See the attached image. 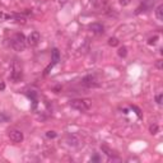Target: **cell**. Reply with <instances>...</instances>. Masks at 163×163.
Returning a JSON list of instances; mask_svg holds the SVG:
<instances>
[{
  "mask_svg": "<svg viewBox=\"0 0 163 163\" xmlns=\"http://www.w3.org/2000/svg\"><path fill=\"white\" fill-rule=\"evenodd\" d=\"M159 40L158 36H154V37H150V38L148 40V45H155L157 43V41Z\"/></svg>",
  "mask_w": 163,
  "mask_h": 163,
  "instance_id": "17",
  "label": "cell"
},
{
  "mask_svg": "<svg viewBox=\"0 0 163 163\" xmlns=\"http://www.w3.org/2000/svg\"><path fill=\"white\" fill-rule=\"evenodd\" d=\"M89 29L94 34H103L105 33V27L101 23H92L89 24Z\"/></svg>",
  "mask_w": 163,
  "mask_h": 163,
  "instance_id": "7",
  "label": "cell"
},
{
  "mask_svg": "<svg viewBox=\"0 0 163 163\" xmlns=\"http://www.w3.org/2000/svg\"><path fill=\"white\" fill-rule=\"evenodd\" d=\"M8 136L13 143H20V141H23V138H24L23 133L18 129H10L8 131Z\"/></svg>",
  "mask_w": 163,
  "mask_h": 163,
  "instance_id": "4",
  "label": "cell"
},
{
  "mask_svg": "<svg viewBox=\"0 0 163 163\" xmlns=\"http://www.w3.org/2000/svg\"><path fill=\"white\" fill-rule=\"evenodd\" d=\"M92 161H99V157L98 155H94V157L92 158Z\"/></svg>",
  "mask_w": 163,
  "mask_h": 163,
  "instance_id": "23",
  "label": "cell"
},
{
  "mask_svg": "<svg viewBox=\"0 0 163 163\" xmlns=\"http://www.w3.org/2000/svg\"><path fill=\"white\" fill-rule=\"evenodd\" d=\"M155 17H157L158 20H163V5H158L155 8Z\"/></svg>",
  "mask_w": 163,
  "mask_h": 163,
  "instance_id": "12",
  "label": "cell"
},
{
  "mask_svg": "<svg viewBox=\"0 0 163 163\" xmlns=\"http://www.w3.org/2000/svg\"><path fill=\"white\" fill-rule=\"evenodd\" d=\"M119 3L122 6H127V5L130 4V0H119Z\"/></svg>",
  "mask_w": 163,
  "mask_h": 163,
  "instance_id": "20",
  "label": "cell"
},
{
  "mask_svg": "<svg viewBox=\"0 0 163 163\" xmlns=\"http://www.w3.org/2000/svg\"><path fill=\"white\" fill-rule=\"evenodd\" d=\"M51 64L52 65H56L59 61H60V52H59L57 48H54L52 50V59H51Z\"/></svg>",
  "mask_w": 163,
  "mask_h": 163,
  "instance_id": "10",
  "label": "cell"
},
{
  "mask_svg": "<svg viewBox=\"0 0 163 163\" xmlns=\"http://www.w3.org/2000/svg\"><path fill=\"white\" fill-rule=\"evenodd\" d=\"M92 4H93V6H94L96 9H98V10H102V9H106L107 8L106 0H93Z\"/></svg>",
  "mask_w": 163,
  "mask_h": 163,
  "instance_id": "9",
  "label": "cell"
},
{
  "mask_svg": "<svg viewBox=\"0 0 163 163\" xmlns=\"http://www.w3.org/2000/svg\"><path fill=\"white\" fill-rule=\"evenodd\" d=\"M131 108H133V110L135 111V113H136V115H138V117H141V113H140V110H139V108H138V107H136V106H133V107H131Z\"/></svg>",
  "mask_w": 163,
  "mask_h": 163,
  "instance_id": "21",
  "label": "cell"
},
{
  "mask_svg": "<svg viewBox=\"0 0 163 163\" xmlns=\"http://www.w3.org/2000/svg\"><path fill=\"white\" fill-rule=\"evenodd\" d=\"M40 40H41L40 33L37 32V31H33V32L28 36V38H27V42H28L29 46H37L38 42H40Z\"/></svg>",
  "mask_w": 163,
  "mask_h": 163,
  "instance_id": "6",
  "label": "cell"
},
{
  "mask_svg": "<svg viewBox=\"0 0 163 163\" xmlns=\"http://www.w3.org/2000/svg\"><path fill=\"white\" fill-rule=\"evenodd\" d=\"M27 46V40L23 33H15L12 38V47L15 51H24Z\"/></svg>",
  "mask_w": 163,
  "mask_h": 163,
  "instance_id": "1",
  "label": "cell"
},
{
  "mask_svg": "<svg viewBox=\"0 0 163 163\" xmlns=\"http://www.w3.org/2000/svg\"><path fill=\"white\" fill-rule=\"evenodd\" d=\"M82 84L87 87V88H98L99 85H101V83H99V80L97 79L96 75H85L84 78L82 79Z\"/></svg>",
  "mask_w": 163,
  "mask_h": 163,
  "instance_id": "3",
  "label": "cell"
},
{
  "mask_svg": "<svg viewBox=\"0 0 163 163\" xmlns=\"http://www.w3.org/2000/svg\"><path fill=\"white\" fill-rule=\"evenodd\" d=\"M162 101H163V94L162 93H158V94L155 96V102H157L158 105H162Z\"/></svg>",
  "mask_w": 163,
  "mask_h": 163,
  "instance_id": "18",
  "label": "cell"
},
{
  "mask_svg": "<svg viewBox=\"0 0 163 163\" xmlns=\"http://www.w3.org/2000/svg\"><path fill=\"white\" fill-rule=\"evenodd\" d=\"M9 119L10 117L6 113H4V112L0 113V122H6V121H9Z\"/></svg>",
  "mask_w": 163,
  "mask_h": 163,
  "instance_id": "16",
  "label": "cell"
},
{
  "mask_svg": "<svg viewBox=\"0 0 163 163\" xmlns=\"http://www.w3.org/2000/svg\"><path fill=\"white\" fill-rule=\"evenodd\" d=\"M69 105H70L71 108L80 111V112H84V111L89 110L92 102H91V99H71V101L69 102Z\"/></svg>",
  "mask_w": 163,
  "mask_h": 163,
  "instance_id": "2",
  "label": "cell"
},
{
  "mask_svg": "<svg viewBox=\"0 0 163 163\" xmlns=\"http://www.w3.org/2000/svg\"><path fill=\"white\" fill-rule=\"evenodd\" d=\"M66 143H68V145H70V147H78L79 143H80V139H79L77 135L70 134L66 136Z\"/></svg>",
  "mask_w": 163,
  "mask_h": 163,
  "instance_id": "8",
  "label": "cell"
},
{
  "mask_svg": "<svg viewBox=\"0 0 163 163\" xmlns=\"http://www.w3.org/2000/svg\"><path fill=\"white\" fill-rule=\"evenodd\" d=\"M162 62H163L162 60H158L157 64H155V66H157V69H159V70H162V68H163V66H162Z\"/></svg>",
  "mask_w": 163,
  "mask_h": 163,
  "instance_id": "22",
  "label": "cell"
},
{
  "mask_svg": "<svg viewBox=\"0 0 163 163\" xmlns=\"http://www.w3.org/2000/svg\"><path fill=\"white\" fill-rule=\"evenodd\" d=\"M56 133H55V131H47L46 133V136L48 138V139H54V138H56Z\"/></svg>",
  "mask_w": 163,
  "mask_h": 163,
  "instance_id": "19",
  "label": "cell"
},
{
  "mask_svg": "<svg viewBox=\"0 0 163 163\" xmlns=\"http://www.w3.org/2000/svg\"><path fill=\"white\" fill-rule=\"evenodd\" d=\"M10 79L14 83H18V82H20V79H22V68L18 66L17 61L13 62V71H12V74H10Z\"/></svg>",
  "mask_w": 163,
  "mask_h": 163,
  "instance_id": "5",
  "label": "cell"
},
{
  "mask_svg": "<svg viewBox=\"0 0 163 163\" xmlns=\"http://www.w3.org/2000/svg\"><path fill=\"white\" fill-rule=\"evenodd\" d=\"M158 130H159V126L157 124H153V125H150V126H149V131H150L152 135H155L158 133Z\"/></svg>",
  "mask_w": 163,
  "mask_h": 163,
  "instance_id": "15",
  "label": "cell"
},
{
  "mask_svg": "<svg viewBox=\"0 0 163 163\" xmlns=\"http://www.w3.org/2000/svg\"><path fill=\"white\" fill-rule=\"evenodd\" d=\"M4 88H5V85L1 83V84H0V89H4Z\"/></svg>",
  "mask_w": 163,
  "mask_h": 163,
  "instance_id": "24",
  "label": "cell"
},
{
  "mask_svg": "<svg viewBox=\"0 0 163 163\" xmlns=\"http://www.w3.org/2000/svg\"><path fill=\"white\" fill-rule=\"evenodd\" d=\"M101 150L105 152V154L107 155V157H116V155H117L115 152H113L112 149H110L108 147H107V145H102V147H101Z\"/></svg>",
  "mask_w": 163,
  "mask_h": 163,
  "instance_id": "11",
  "label": "cell"
},
{
  "mask_svg": "<svg viewBox=\"0 0 163 163\" xmlns=\"http://www.w3.org/2000/svg\"><path fill=\"white\" fill-rule=\"evenodd\" d=\"M119 43H120V41L116 38V37H111V38H108V45L111 47H116V46H119Z\"/></svg>",
  "mask_w": 163,
  "mask_h": 163,
  "instance_id": "13",
  "label": "cell"
},
{
  "mask_svg": "<svg viewBox=\"0 0 163 163\" xmlns=\"http://www.w3.org/2000/svg\"><path fill=\"white\" fill-rule=\"evenodd\" d=\"M117 54H119V56L120 57H126V55H127V48L122 46V47H120L119 48V51H117Z\"/></svg>",
  "mask_w": 163,
  "mask_h": 163,
  "instance_id": "14",
  "label": "cell"
}]
</instances>
